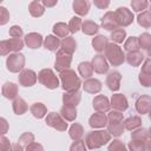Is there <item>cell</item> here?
Returning a JSON list of instances; mask_svg holds the SVG:
<instances>
[{"label":"cell","instance_id":"1","mask_svg":"<svg viewBox=\"0 0 151 151\" xmlns=\"http://www.w3.org/2000/svg\"><path fill=\"white\" fill-rule=\"evenodd\" d=\"M59 80H60V86L65 92L78 91L81 86L80 78L77 76L76 71L72 68H66L59 72Z\"/></svg>","mask_w":151,"mask_h":151},{"label":"cell","instance_id":"2","mask_svg":"<svg viewBox=\"0 0 151 151\" xmlns=\"http://www.w3.org/2000/svg\"><path fill=\"white\" fill-rule=\"evenodd\" d=\"M110 140H111V134L107 132V130H93L87 132L84 142L87 149L94 150L106 145Z\"/></svg>","mask_w":151,"mask_h":151},{"label":"cell","instance_id":"3","mask_svg":"<svg viewBox=\"0 0 151 151\" xmlns=\"http://www.w3.org/2000/svg\"><path fill=\"white\" fill-rule=\"evenodd\" d=\"M104 57L111 66H120L125 61V53L123 48L114 42H109L104 50Z\"/></svg>","mask_w":151,"mask_h":151},{"label":"cell","instance_id":"4","mask_svg":"<svg viewBox=\"0 0 151 151\" xmlns=\"http://www.w3.org/2000/svg\"><path fill=\"white\" fill-rule=\"evenodd\" d=\"M38 81L50 90H54L60 86L59 78L51 68H42L38 73Z\"/></svg>","mask_w":151,"mask_h":151},{"label":"cell","instance_id":"5","mask_svg":"<svg viewBox=\"0 0 151 151\" xmlns=\"http://www.w3.org/2000/svg\"><path fill=\"white\" fill-rule=\"evenodd\" d=\"M25 55L19 52H13L12 54H8L6 59V67L12 73H19L25 67Z\"/></svg>","mask_w":151,"mask_h":151},{"label":"cell","instance_id":"6","mask_svg":"<svg viewBox=\"0 0 151 151\" xmlns=\"http://www.w3.org/2000/svg\"><path fill=\"white\" fill-rule=\"evenodd\" d=\"M45 123L47 124V126L53 127L57 131H66L68 127V124L66 123V120L60 116V113L57 112H50L45 116Z\"/></svg>","mask_w":151,"mask_h":151},{"label":"cell","instance_id":"7","mask_svg":"<svg viewBox=\"0 0 151 151\" xmlns=\"http://www.w3.org/2000/svg\"><path fill=\"white\" fill-rule=\"evenodd\" d=\"M114 17H116V20L118 22V26L123 27V28L130 26L134 19L132 11H130L126 7H118L114 11Z\"/></svg>","mask_w":151,"mask_h":151},{"label":"cell","instance_id":"8","mask_svg":"<svg viewBox=\"0 0 151 151\" xmlns=\"http://www.w3.org/2000/svg\"><path fill=\"white\" fill-rule=\"evenodd\" d=\"M19 84L24 87H32L33 85H35L37 80H38V74L29 68H24L19 72V77H18Z\"/></svg>","mask_w":151,"mask_h":151},{"label":"cell","instance_id":"9","mask_svg":"<svg viewBox=\"0 0 151 151\" xmlns=\"http://www.w3.org/2000/svg\"><path fill=\"white\" fill-rule=\"evenodd\" d=\"M72 63V54H68L66 52H63L60 50L57 51L55 61H54V68L58 72H61L66 68H70Z\"/></svg>","mask_w":151,"mask_h":151},{"label":"cell","instance_id":"10","mask_svg":"<svg viewBox=\"0 0 151 151\" xmlns=\"http://www.w3.org/2000/svg\"><path fill=\"white\" fill-rule=\"evenodd\" d=\"M91 65L93 67V71L98 74H105L109 72V68H110V64L107 63L106 58L100 53L92 58Z\"/></svg>","mask_w":151,"mask_h":151},{"label":"cell","instance_id":"11","mask_svg":"<svg viewBox=\"0 0 151 151\" xmlns=\"http://www.w3.org/2000/svg\"><path fill=\"white\" fill-rule=\"evenodd\" d=\"M110 106H111L113 110L124 112L125 110L129 109V101H127L126 97H125L123 93H114V94H112V97H111Z\"/></svg>","mask_w":151,"mask_h":151},{"label":"cell","instance_id":"12","mask_svg":"<svg viewBox=\"0 0 151 151\" xmlns=\"http://www.w3.org/2000/svg\"><path fill=\"white\" fill-rule=\"evenodd\" d=\"M134 106H136V111L139 113V114H147L151 110V97L149 94H144V96H140L137 98L136 103H134Z\"/></svg>","mask_w":151,"mask_h":151},{"label":"cell","instance_id":"13","mask_svg":"<svg viewBox=\"0 0 151 151\" xmlns=\"http://www.w3.org/2000/svg\"><path fill=\"white\" fill-rule=\"evenodd\" d=\"M24 42L27 47L32 48V50H35V48H39L41 47L42 42H44V38L40 33H37V32H31V33H27L25 35V39H24Z\"/></svg>","mask_w":151,"mask_h":151},{"label":"cell","instance_id":"14","mask_svg":"<svg viewBox=\"0 0 151 151\" xmlns=\"http://www.w3.org/2000/svg\"><path fill=\"white\" fill-rule=\"evenodd\" d=\"M92 106L94 109V111L97 112H101V113H106L110 111V100L106 96L103 94H98L94 97L93 101H92Z\"/></svg>","mask_w":151,"mask_h":151},{"label":"cell","instance_id":"15","mask_svg":"<svg viewBox=\"0 0 151 151\" xmlns=\"http://www.w3.org/2000/svg\"><path fill=\"white\" fill-rule=\"evenodd\" d=\"M120 81H122V74L118 71L109 72L106 76V85L110 91L117 92L120 88Z\"/></svg>","mask_w":151,"mask_h":151},{"label":"cell","instance_id":"16","mask_svg":"<svg viewBox=\"0 0 151 151\" xmlns=\"http://www.w3.org/2000/svg\"><path fill=\"white\" fill-rule=\"evenodd\" d=\"M106 124H107V117L105 113L96 111V113H93L88 118V125L92 129H104Z\"/></svg>","mask_w":151,"mask_h":151},{"label":"cell","instance_id":"17","mask_svg":"<svg viewBox=\"0 0 151 151\" xmlns=\"http://www.w3.org/2000/svg\"><path fill=\"white\" fill-rule=\"evenodd\" d=\"M85 92L87 93H91V94H96V93H99L101 91V81L96 79V78H87L85 79L84 84H81Z\"/></svg>","mask_w":151,"mask_h":151},{"label":"cell","instance_id":"18","mask_svg":"<svg viewBox=\"0 0 151 151\" xmlns=\"http://www.w3.org/2000/svg\"><path fill=\"white\" fill-rule=\"evenodd\" d=\"M101 27L106 31H113L116 28H118V22L116 20V17H114V12H106L104 14V17L101 18Z\"/></svg>","mask_w":151,"mask_h":151},{"label":"cell","instance_id":"19","mask_svg":"<svg viewBox=\"0 0 151 151\" xmlns=\"http://www.w3.org/2000/svg\"><path fill=\"white\" fill-rule=\"evenodd\" d=\"M145 57L144 54L137 50V51H131V52H127L125 54V61L130 65V66H133V67H138L139 65H142V63L144 61Z\"/></svg>","mask_w":151,"mask_h":151},{"label":"cell","instance_id":"20","mask_svg":"<svg viewBox=\"0 0 151 151\" xmlns=\"http://www.w3.org/2000/svg\"><path fill=\"white\" fill-rule=\"evenodd\" d=\"M72 9L78 17H85L88 14L90 11V2L88 0H73Z\"/></svg>","mask_w":151,"mask_h":151},{"label":"cell","instance_id":"21","mask_svg":"<svg viewBox=\"0 0 151 151\" xmlns=\"http://www.w3.org/2000/svg\"><path fill=\"white\" fill-rule=\"evenodd\" d=\"M58 50H60L63 52H66L68 54H73L76 52V50H77V41L74 40L73 37H68L67 35L60 41V46H59Z\"/></svg>","mask_w":151,"mask_h":151},{"label":"cell","instance_id":"22","mask_svg":"<svg viewBox=\"0 0 151 151\" xmlns=\"http://www.w3.org/2000/svg\"><path fill=\"white\" fill-rule=\"evenodd\" d=\"M81 100V93L78 91H72V92H65L63 94V104L64 105H72L77 106Z\"/></svg>","mask_w":151,"mask_h":151},{"label":"cell","instance_id":"23","mask_svg":"<svg viewBox=\"0 0 151 151\" xmlns=\"http://www.w3.org/2000/svg\"><path fill=\"white\" fill-rule=\"evenodd\" d=\"M1 93L7 99H14L18 97V85L12 81H6L2 85Z\"/></svg>","mask_w":151,"mask_h":151},{"label":"cell","instance_id":"24","mask_svg":"<svg viewBox=\"0 0 151 151\" xmlns=\"http://www.w3.org/2000/svg\"><path fill=\"white\" fill-rule=\"evenodd\" d=\"M28 12L33 18H40L45 13V6L40 0H33L28 5Z\"/></svg>","mask_w":151,"mask_h":151},{"label":"cell","instance_id":"25","mask_svg":"<svg viewBox=\"0 0 151 151\" xmlns=\"http://www.w3.org/2000/svg\"><path fill=\"white\" fill-rule=\"evenodd\" d=\"M59 113L66 122H74L77 118V106L63 105Z\"/></svg>","mask_w":151,"mask_h":151},{"label":"cell","instance_id":"26","mask_svg":"<svg viewBox=\"0 0 151 151\" xmlns=\"http://www.w3.org/2000/svg\"><path fill=\"white\" fill-rule=\"evenodd\" d=\"M44 47L51 52H57L59 46H60V40L57 35H53V34H50L47 35L46 38H44V42H42Z\"/></svg>","mask_w":151,"mask_h":151},{"label":"cell","instance_id":"27","mask_svg":"<svg viewBox=\"0 0 151 151\" xmlns=\"http://www.w3.org/2000/svg\"><path fill=\"white\" fill-rule=\"evenodd\" d=\"M84 133H85L84 127H83V125L79 124V123H73V124L70 126V129H68V136H70V138H71L72 140L83 139Z\"/></svg>","mask_w":151,"mask_h":151},{"label":"cell","instance_id":"28","mask_svg":"<svg viewBox=\"0 0 151 151\" xmlns=\"http://www.w3.org/2000/svg\"><path fill=\"white\" fill-rule=\"evenodd\" d=\"M80 29L86 35H96L98 33V31H99V25L96 24L92 20H85V21L81 22Z\"/></svg>","mask_w":151,"mask_h":151},{"label":"cell","instance_id":"29","mask_svg":"<svg viewBox=\"0 0 151 151\" xmlns=\"http://www.w3.org/2000/svg\"><path fill=\"white\" fill-rule=\"evenodd\" d=\"M12 109H13V112L15 113V114H18V116H21V114H24V113H26L27 112V110H28V105H27V103L22 99V98H14L13 99V103H12Z\"/></svg>","mask_w":151,"mask_h":151},{"label":"cell","instance_id":"30","mask_svg":"<svg viewBox=\"0 0 151 151\" xmlns=\"http://www.w3.org/2000/svg\"><path fill=\"white\" fill-rule=\"evenodd\" d=\"M29 111H31L32 116L38 118V119H41L47 114V107L42 103H39V101L33 103L29 107Z\"/></svg>","mask_w":151,"mask_h":151},{"label":"cell","instance_id":"31","mask_svg":"<svg viewBox=\"0 0 151 151\" xmlns=\"http://www.w3.org/2000/svg\"><path fill=\"white\" fill-rule=\"evenodd\" d=\"M137 38H138L139 48L146 51V53L150 55L151 54V34L147 33V32H144Z\"/></svg>","mask_w":151,"mask_h":151},{"label":"cell","instance_id":"32","mask_svg":"<svg viewBox=\"0 0 151 151\" xmlns=\"http://www.w3.org/2000/svg\"><path fill=\"white\" fill-rule=\"evenodd\" d=\"M107 44H109V38H106L105 35H96L92 39V47L98 53L104 52Z\"/></svg>","mask_w":151,"mask_h":151},{"label":"cell","instance_id":"33","mask_svg":"<svg viewBox=\"0 0 151 151\" xmlns=\"http://www.w3.org/2000/svg\"><path fill=\"white\" fill-rule=\"evenodd\" d=\"M129 150L131 151H146L151 149V140H146V142H142V140H133L131 139V142L127 145Z\"/></svg>","mask_w":151,"mask_h":151},{"label":"cell","instance_id":"34","mask_svg":"<svg viewBox=\"0 0 151 151\" xmlns=\"http://www.w3.org/2000/svg\"><path fill=\"white\" fill-rule=\"evenodd\" d=\"M123 124H124L125 130L133 131L142 126V118L139 116H131V117L126 118L125 120H123Z\"/></svg>","mask_w":151,"mask_h":151},{"label":"cell","instance_id":"35","mask_svg":"<svg viewBox=\"0 0 151 151\" xmlns=\"http://www.w3.org/2000/svg\"><path fill=\"white\" fill-rule=\"evenodd\" d=\"M78 72H79L80 77H83L84 79H87L93 76L94 71H93V67L90 61H83L78 65Z\"/></svg>","mask_w":151,"mask_h":151},{"label":"cell","instance_id":"36","mask_svg":"<svg viewBox=\"0 0 151 151\" xmlns=\"http://www.w3.org/2000/svg\"><path fill=\"white\" fill-rule=\"evenodd\" d=\"M106 127H107V129H106L107 132H109L111 136H113V137H119V136H122V134L124 133V130H125L123 122H122V123H107V124H106Z\"/></svg>","mask_w":151,"mask_h":151},{"label":"cell","instance_id":"37","mask_svg":"<svg viewBox=\"0 0 151 151\" xmlns=\"http://www.w3.org/2000/svg\"><path fill=\"white\" fill-rule=\"evenodd\" d=\"M131 139L133 140H142V142H146L150 139V132L147 129L144 127H138L136 130H133L131 132Z\"/></svg>","mask_w":151,"mask_h":151},{"label":"cell","instance_id":"38","mask_svg":"<svg viewBox=\"0 0 151 151\" xmlns=\"http://www.w3.org/2000/svg\"><path fill=\"white\" fill-rule=\"evenodd\" d=\"M112 42L114 44H123L124 40L126 39V31L123 27H118L113 31H111V35H110Z\"/></svg>","mask_w":151,"mask_h":151},{"label":"cell","instance_id":"39","mask_svg":"<svg viewBox=\"0 0 151 151\" xmlns=\"http://www.w3.org/2000/svg\"><path fill=\"white\" fill-rule=\"evenodd\" d=\"M137 22L143 28H150L151 27V13H150V11L145 9L142 13H139L137 17Z\"/></svg>","mask_w":151,"mask_h":151},{"label":"cell","instance_id":"40","mask_svg":"<svg viewBox=\"0 0 151 151\" xmlns=\"http://www.w3.org/2000/svg\"><path fill=\"white\" fill-rule=\"evenodd\" d=\"M52 29H53L54 35H57L58 38H65L70 33L68 27H67V25L65 22H57V24H54Z\"/></svg>","mask_w":151,"mask_h":151},{"label":"cell","instance_id":"41","mask_svg":"<svg viewBox=\"0 0 151 151\" xmlns=\"http://www.w3.org/2000/svg\"><path fill=\"white\" fill-rule=\"evenodd\" d=\"M124 50L126 52L131 51H137L139 50V44H138V38L137 37H129L124 40Z\"/></svg>","mask_w":151,"mask_h":151},{"label":"cell","instance_id":"42","mask_svg":"<svg viewBox=\"0 0 151 151\" xmlns=\"http://www.w3.org/2000/svg\"><path fill=\"white\" fill-rule=\"evenodd\" d=\"M8 44L11 47V52H20L25 45V42L21 38H11V39H8Z\"/></svg>","mask_w":151,"mask_h":151},{"label":"cell","instance_id":"43","mask_svg":"<svg viewBox=\"0 0 151 151\" xmlns=\"http://www.w3.org/2000/svg\"><path fill=\"white\" fill-rule=\"evenodd\" d=\"M81 22H83V20H81L80 17H78V15L71 18V20H70V22H68V25H67L70 33H77V32L80 29V27H81Z\"/></svg>","mask_w":151,"mask_h":151},{"label":"cell","instance_id":"44","mask_svg":"<svg viewBox=\"0 0 151 151\" xmlns=\"http://www.w3.org/2000/svg\"><path fill=\"white\" fill-rule=\"evenodd\" d=\"M149 0H131V7L134 12H143L147 8Z\"/></svg>","mask_w":151,"mask_h":151},{"label":"cell","instance_id":"45","mask_svg":"<svg viewBox=\"0 0 151 151\" xmlns=\"http://www.w3.org/2000/svg\"><path fill=\"white\" fill-rule=\"evenodd\" d=\"M106 117H107V123H122L124 120L123 113L117 110H112L111 112H109Z\"/></svg>","mask_w":151,"mask_h":151},{"label":"cell","instance_id":"46","mask_svg":"<svg viewBox=\"0 0 151 151\" xmlns=\"http://www.w3.org/2000/svg\"><path fill=\"white\" fill-rule=\"evenodd\" d=\"M32 142H34V134H33L32 132H24V133L19 137V139H18V143H19L20 145H22L24 149H25L28 144H31Z\"/></svg>","mask_w":151,"mask_h":151},{"label":"cell","instance_id":"47","mask_svg":"<svg viewBox=\"0 0 151 151\" xmlns=\"http://www.w3.org/2000/svg\"><path fill=\"white\" fill-rule=\"evenodd\" d=\"M109 151H124L126 149L125 144L119 139H113L109 145Z\"/></svg>","mask_w":151,"mask_h":151},{"label":"cell","instance_id":"48","mask_svg":"<svg viewBox=\"0 0 151 151\" xmlns=\"http://www.w3.org/2000/svg\"><path fill=\"white\" fill-rule=\"evenodd\" d=\"M138 80H139V83H140L144 87H150V86H151V74H150V73L139 72Z\"/></svg>","mask_w":151,"mask_h":151},{"label":"cell","instance_id":"49","mask_svg":"<svg viewBox=\"0 0 151 151\" xmlns=\"http://www.w3.org/2000/svg\"><path fill=\"white\" fill-rule=\"evenodd\" d=\"M9 21V12L6 7L0 6V26L6 25Z\"/></svg>","mask_w":151,"mask_h":151},{"label":"cell","instance_id":"50","mask_svg":"<svg viewBox=\"0 0 151 151\" xmlns=\"http://www.w3.org/2000/svg\"><path fill=\"white\" fill-rule=\"evenodd\" d=\"M87 147H86V144L83 139H79V140H73V144L70 146V150L71 151H85Z\"/></svg>","mask_w":151,"mask_h":151},{"label":"cell","instance_id":"51","mask_svg":"<svg viewBox=\"0 0 151 151\" xmlns=\"http://www.w3.org/2000/svg\"><path fill=\"white\" fill-rule=\"evenodd\" d=\"M8 33H9V35H11L12 38H21L22 34H24L22 28H21L20 26H18V25L11 26L9 29H8Z\"/></svg>","mask_w":151,"mask_h":151},{"label":"cell","instance_id":"52","mask_svg":"<svg viewBox=\"0 0 151 151\" xmlns=\"http://www.w3.org/2000/svg\"><path fill=\"white\" fill-rule=\"evenodd\" d=\"M11 147H12V145H11L9 139L5 134L0 136V151H8V150H11Z\"/></svg>","mask_w":151,"mask_h":151},{"label":"cell","instance_id":"53","mask_svg":"<svg viewBox=\"0 0 151 151\" xmlns=\"http://www.w3.org/2000/svg\"><path fill=\"white\" fill-rule=\"evenodd\" d=\"M11 52V47L8 44V40H1L0 41V55H8Z\"/></svg>","mask_w":151,"mask_h":151},{"label":"cell","instance_id":"54","mask_svg":"<svg viewBox=\"0 0 151 151\" xmlns=\"http://www.w3.org/2000/svg\"><path fill=\"white\" fill-rule=\"evenodd\" d=\"M9 130V124L8 122L4 118V117H0V136L2 134H6Z\"/></svg>","mask_w":151,"mask_h":151},{"label":"cell","instance_id":"55","mask_svg":"<svg viewBox=\"0 0 151 151\" xmlns=\"http://www.w3.org/2000/svg\"><path fill=\"white\" fill-rule=\"evenodd\" d=\"M111 0H93V5L99 9H106L110 6Z\"/></svg>","mask_w":151,"mask_h":151},{"label":"cell","instance_id":"56","mask_svg":"<svg viewBox=\"0 0 151 151\" xmlns=\"http://www.w3.org/2000/svg\"><path fill=\"white\" fill-rule=\"evenodd\" d=\"M142 71L140 72H144V73H150L151 74V59L150 57H147L146 59H144V61L142 63Z\"/></svg>","mask_w":151,"mask_h":151},{"label":"cell","instance_id":"57","mask_svg":"<svg viewBox=\"0 0 151 151\" xmlns=\"http://www.w3.org/2000/svg\"><path fill=\"white\" fill-rule=\"evenodd\" d=\"M25 150H27V151H34V150H44V147H42V145H40L39 143L32 142L31 144H28V145L25 147Z\"/></svg>","mask_w":151,"mask_h":151},{"label":"cell","instance_id":"58","mask_svg":"<svg viewBox=\"0 0 151 151\" xmlns=\"http://www.w3.org/2000/svg\"><path fill=\"white\" fill-rule=\"evenodd\" d=\"M41 1V4L45 6V8H52V7H54L55 5H57V2H58V0H40Z\"/></svg>","mask_w":151,"mask_h":151},{"label":"cell","instance_id":"59","mask_svg":"<svg viewBox=\"0 0 151 151\" xmlns=\"http://www.w3.org/2000/svg\"><path fill=\"white\" fill-rule=\"evenodd\" d=\"M12 150H24V146L22 145H20L19 143H17V144H14V145H12V147H11Z\"/></svg>","mask_w":151,"mask_h":151},{"label":"cell","instance_id":"60","mask_svg":"<svg viewBox=\"0 0 151 151\" xmlns=\"http://www.w3.org/2000/svg\"><path fill=\"white\" fill-rule=\"evenodd\" d=\"M2 1H4V0H0V4H1V2H2Z\"/></svg>","mask_w":151,"mask_h":151}]
</instances>
